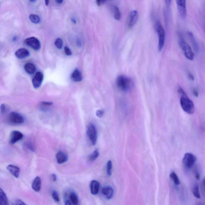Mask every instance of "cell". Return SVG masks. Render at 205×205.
<instances>
[{
  "mask_svg": "<svg viewBox=\"0 0 205 205\" xmlns=\"http://www.w3.org/2000/svg\"><path fill=\"white\" fill-rule=\"evenodd\" d=\"M177 91L181 96L180 103L182 108L187 113L192 114L195 111L194 105L192 101L190 99L184 89L180 87H179Z\"/></svg>",
  "mask_w": 205,
  "mask_h": 205,
  "instance_id": "cell-1",
  "label": "cell"
},
{
  "mask_svg": "<svg viewBox=\"0 0 205 205\" xmlns=\"http://www.w3.org/2000/svg\"><path fill=\"white\" fill-rule=\"evenodd\" d=\"M156 30L159 39L158 49L159 51L162 50L164 45L165 40V31L162 24L160 21H157L156 24Z\"/></svg>",
  "mask_w": 205,
  "mask_h": 205,
  "instance_id": "cell-2",
  "label": "cell"
},
{
  "mask_svg": "<svg viewBox=\"0 0 205 205\" xmlns=\"http://www.w3.org/2000/svg\"><path fill=\"white\" fill-rule=\"evenodd\" d=\"M179 44L181 50L184 52L185 57L188 60H194V54L190 46L186 42L184 39H180Z\"/></svg>",
  "mask_w": 205,
  "mask_h": 205,
  "instance_id": "cell-3",
  "label": "cell"
},
{
  "mask_svg": "<svg viewBox=\"0 0 205 205\" xmlns=\"http://www.w3.org/2000/svg\"><path fill=\"white\" fill-rule=\"evenodd\" d=\"M117 85L121 90L126 92L129 90L131 86L130 80L125 76H118L117 79Z\"/></svg>",
  "mask_w": 205,
  "mask_h": 205,
  "instance_id": "cell-4",
  "label": "cell"
},
{
  "mask_svg": "<svg viewBox=\"0 0 205 205\" xmlns=\"http://www.w3.org/2000/svg\"><path fill=\"white\" fill-rule=\"evenodd\" d=\"M197 160V157L190 153H186L183 159V163L187 168H191L194 165Z\"/></svg>",
  "mask_w": 205,
  "mask_h": 205,
  "instance_id": "cell-5",
  "label": "cell"
},
{
  "mask_svg": "<svg viewBox=\"0 0 205 205\" xmlns=\"http://www.w3.org/2000/svg\"><path fill=\"white\" fill-rule=\"evenodd\" d=\"M24 43L34 50H38L41 49V43L38 39L35 37H30L26 39Z\"/></svg>",
  "mask_w": 205,
  "mask_h": 205,
  "instance_id": "cell-6",
  "label": "cell"
},
{
  "mask_svg": "<svg viewBox=\"0 0 205 205\" xmlns=\"http://www.w3.org/2000/svg\"><path fill=\"white\" fill-rule=\"evenodd\" d=\"M177 9L182 18H186L187 15L186 0H176Z\"/></svg>",
  "mask_w": 205,
  "mask_h": 205,
  "instance_id": "cell-7",
  "label": "cell"
},
{
  "mask_svg": "<svg viewBox=\"0 0 205 205\" xmlns=\"http://www.w3.org/2000/svg\"><path fill=\"white\" fill-rule=\"evenodd\" d=\"M88 135L91 142L93 145L96 144L97 140V133L96 128L93 124H90L87 128Z\"/></svg>",
  "mask_w": 205,
  "mask_h": 205,
  "instance_id": "cell-8",
  "label": "cell"
},
{
  "mask_svg": "<svg viewBox=\"0 0 205 205\" xmlns=\"http://www.w3.org/2000/svg\"><path fill=\"white\" fill-rule=\"evenodd\" d=\"M8 119L12 123L16 124H20L24 122V117L16 112H11L8 115Z\"/></svg>",
  "mask_w": 205,
  "mask_h": 205,
  "instance_id": "cell-9",
  "label": "cell"
},
{
  "mask_svg": "<svg viewBox=\"0 0 205 205\" xmlns=\"http://www.w3.org/2000/svg\"><path fill=\"white\" fill-rule=\"evenodd\" d=\"M24 138V135L18 131H13L10 135L9 143L10 144H13L17 141H19Z\"/></svg>",
  "mask_w": 205,
  "mask_h": 205,
  "instance_id": "cell-10",
  "label": "cell"
},
{
  "mask_svg": "<svg viewBox=\"0 0 205 205\" xmlns=\"http://www.w3.org/2000/svg\"><path fill=\"white\" fill-rule=\"evenodd\" d=\"M138 19V13L136 10L131 11L128 19V26L129 29L132 28L136 24Z\"/></svg>",
  "mask_w": 205,
  "mask_h": 205,
  "instance_id": "cell-11",
  "label": "cell"
},
{
  "mask_svg": "<svg viewBox=\"0 0 205 205\" xmlns=\"http://www.w3.org/2000/svg\"><path fill=\"white\" fill-rule=\"evenodd\" d=\"M43 79V73L40 72H37L32 80L33 85L34 88H38L39 87L42 83Z\"/></svg>",
  "mask_w": 205,
  "mask_h": 205,
  "instance_id": "cell-12",
  "label": "cell"
},
{
  "mask_svg": "<svg viewBox=\"0 0 205 205\" xmlns=\"http://www.w3.org/2000/svg\"><path fill=\"white\" fill-rule=\"evenodd\" d=\"M56 160L58 164H63L67 161L68 157L67 154L62 151H59L56 154Z\"/></svg>",
  "mask_w": 205,
  "mask_h": 205,
  "instance_id": "cell-13",
  "label": "cell"
},
{
  "mask_svg": "<svg viewBox=\"0 0 205 205\" xmlns=\"http://www.w3.org/2000/svg\"><path fill=\"white\" fill-rule=\"evenodd\" d=\"M7 169L16 178H18L19 177L20 169L18 167L12 165H9L7 166Z\"/></svg>",
  "mask_w": 205,
  "mask_h": 205,
  "instance_id": "cell-14",
  "label": "cell"
},
{
  "mask_svg": "<svg viewBox=\"0 0 205 205\" xmlns=\"http://www.w3.org/2000/svg\"><path fill=\"white\" fill-rule=\"evenodd\" d=\"M15 55L19 59H25L29 56V52L26 49H20L16 52Z\"/></svg>",
  "mask_w": 205,
  "mask_h": 205,
  "instance_id": "cell-15",
  "label": "cell"
},
{
  "mask_svg": "<svg viewBox=\"0 0 205 205\" xmlns=\"http://www.w3.org/2000/svg\"><path fill=\"white\" fill-rule=\"evenodd\" d=\"M111 8L114 18L116 21H120L122 18V15L118 7L116 6L113 5L111 6Z\"/></svg>",
  "mask_w": 205,
  "mask_h": 205,
  "instance_id": "cell-16",
  "label": "cell"
},
{
  "mask_svg": "<svg viewBox=\"0 0 205 205\" xmlns=\"http://www.w3.org/2000/svg\"><path fill=\"white\" fill-rule=\"evenodd\" d=\"M187 34L189 38H190L192 45L193 46V50H194L195 51L197 52L198 50V45L197 41H196L195 37L193 33L191 31H187Z\"/></svg>",
  "mask_w": 205,
  "mask_h": 205,
  "instance_id": "cell-17",
  "label": "cell"
},
{
  "mask_svg": "<svg viewBox=\"0 0 205 205\" xmlns=\"http://www.w3.org/2000/svg\"><path fill=\"white\" fill-rule=\"evenodd\" d=\"M102 193L105 197L108 199L112 198L113 196V191L112 187L110 186H105L102 188Z\"/></svg>",
  "mask_w": 205,
  "mask_h": 205,
  "instance_id": "cell-18",
  "label": "cell"
},
{
  "mask_svg": "<svg viewBox=\"0 0 205 205\" xmlns=\"http://www.w3.org/2000/svg\"><path fill=\"white\" fill-rule=\"evenodd\" d=\"M41 179L37 176L34 179L33 181L32 187L34 190L36 192H39L41 189Z\"/></svg>",
  "mask_w": 205,
  "mask_h": 205,
  "instance_id": "cell-19",
  "label": "cell"
},
{
  "mask_svg": "<svg viewBox=\"0 0 205 205\" xmlns=\"http://www.w3.org/2000/svg\"><path fill=\"white\" fill-rule=\"evenodd\" d=\"M99 184L98 182L93 180L91 182L90 189L91 193L93 195L97 194L99 192Z\"/></svg>",
  "mask_w": 205,
  "mask_h": 205,
  "instance_id": "cell-20",
  "label": "cell"
},
{
  "mask_svg": "<svg viewBox=\"0 0 205 205\" xmlns=\"http://www.w3.org/2000/svg\"><path fill=\"white\" fill-rule=\"evenodd\" d=\"M71 78L74 81L79 82L81 81L82 79L81 72L78 69H76L72 73Z\"/></svg>",
  "mask_w": 205,
  "mask_h": 205,
  "instance_id": "cell-21",
  "label": "cell"
},
{
  "mask_svg": "<svg viewBox=\"0 0 205 205\" xmlns=\"http://www.w3.org/2000/svg\"><path fill=\"white\" fill-rule=\"evenodd\" d=\"M25 71L29 74H34L36 71V67L34 65L31 63H27L24 66Z\"/></svg>",
  "mask_w": 205,
  "mask_h": 205,
  "instance_id": "cell-22",
  "label": "cell"
},
{
  "mask_svg": "<svg viewBox=\"0 0 205 205\" xmlns=\"http://www.w3.org/2000/svg\"><path fill=\"white\" fill-rule=\"evenodd\" d=\"M0 205H8V201L5 192L2 189H0Z\"/></svg>",
  "mask_w": 205,
  "mask_h": 205,
  "instance_id": "cell-23",
  "label": "cell"
},
{
  "mask_svg": "<svg viewBox=\"0 0 205 205\" xmlns=\"http://www.w3.org/2000/svg\"><path fill=\"white\" fill-rule=\"evenodd\" d=\"M170 178L173 181L176 185H178L180 184V182L178 176L176 174V173L174 171H172L171 173L170 176Z\"/></svg>",
  "mask_w": 205,
  "mask_h": 205,
  "instance_id": "cell-24",
  "label": "cell"
},
{
  "mask_svg": "<svg viewBox=\"0 0 205 205\" xmlns=\"http://www.w3.org/2000/svg\"><path fill=\"white\" fill-rule=\"evenodd\" d=\"M30 21L34 24H37L40 22V18L38 15L35 14H31L29 16Z\"/></svg>",
  "mask_w": 205,
  "mask_h": 205,
  "instance_id": "cell-25",
  "label": "cell"
},
{
  "mask_svg": "<svg viewBox=\"0 0 205 205\" xmlns=\"http://www.w3.org/2000/svg\"><path fill=\"white\" fill-rule=\"evenodd\" d=\"M70 199L71 202L73 204L77 205L78 203V198L76 193L72 192L70 195Z\"/></svg>",
  "mask_w": 205,
  "mask_h": 205,
  "instance_id": "cell-26",
  "label": "cell"
},
{
  "mask_svg": "<svg viewBox=\"0 0 205 205\" xmlns=\"http://www.w3.org/2000/svg\"><path fill=\"white\" fill-rule=\"evenodd\" d=\"M193 195L196 198L200 199V194L199 192V188L198 185L196 184L195 185L193 189Z\"/></svg>",
  "mask_w": 205,
  "mask_h": 205,
  "instance_id": "cell-27",
  "label": "cell"
},
{
  "mask_svg": "<svg viewBox=\"0 0 205 205\" xmlns=\"http://www.w3.org/2000/svg\"><path fill=\"white\" fill-rule=\"evenodd\" d=\"M99 152L98 150H96L89 157V160L92 161H95L99 157Z\"/></svg>",
  "mask_w": 205,
  "mask_h": 205,
  "instance_id": "cell-28",
  "label": "cell"
},
{
  "mask_svg": "<svg viewBox=\"0 0 205 205\" xmlns=\"http://www.w3.org/2000/svg\"><path fill=\"white\" fill-rule=\"evenodd\" d=\"M55 45L59 49H61L63 46V41L61 39L58 38L56 39L55 42Z\"/></svg>",
  "mask_w": 205,
  "mask_h": 205,
  "instance_id": "cell-29",
  "label": "cell"
},
{
  "mask_svg": "<svg viewBox=\"0 0 205 205\" xmlns=\"http://www.w3.org/2000/svg\"><path fill=\"white\" fill-rule=\"evenodd\" d=\"M112 163L111 160H109L107 163V172L108 176H110L112 175Z\"/></svg>",
  "mask_w": 205,
  "mask_h": 205,
  "instance_id": "cell-30",
  "label": "cell"
},
{
  "mask_svg": "<svg viewBox=\"0 0 205 205\" xmlns=\"http://www.w3.org/2000/svg\"><path fill=\"white\" fill-rule=\"evenodd\" d=\"M52 197L53 199L56 202H59L60 201V197L57 193L55 191H53L52 192Z\"/></svg>",
  "mask_w": 205,
  "mask_h": 205,
  "instance_id": "cell-31",
  "label": "cell"
},
{
  "mask_svg": "<svg viewBox=\"0 0 205 205\" xmlns=\"http://www.w3.org/2000/svg\"><path fill=\"white\" fill-rule=\"evenodd\" d=\"M64 51L66 54L67 55L71 56L72 55V52L70 49L67 47H65L64 48Z\"/></svg>",
  "mask_w": 205,
  "mask_h": 205,
  "instance_id": "cell-32",
  "label": "cell"
},
{
  "mask_svg": "<svg viewBox=\"0 0 205 205\" xmlns=\"http://www.w3.org/2000/svg\"><path fill=\"white\" fill-rule=\"evenodd\" d=\"M107 1V0H96V2L98 6H101L105 4Z\"/></svg>",
  "mask_w": 205,
  "mask_h": 205,
  "instance_id": "cell-33",
  "label": "cell"
},
{
  "mask_svg": "<svg viewBox=\"0 0 205 205\" xmlns=\"http://www.w3.org/2000/svg\"><path fill=\"white\" fill-rule=\"evenodd\" d=\"M14 202V205H25V203H24V202L19 200V199H17V200H15Z\"/></svg>",
  "mask_w": 205,
  "mask_h": 205,
  "instance_id": "cell-34",
  "label": "cell"
},
{
  "mask_svg": "<svg viewBox=\"0 0 205 205\" xmlns=\"http://www.w3.org/2000/svg\"><path fill=\"white\" fill-rule=\"evenodd\" d=\"M6 109H7L6 105L5 104H3L1 105V112L2 113H5L6 112Z\"/></svg>",
  "mask_w": 205,
  "mask_h": 205,
  "instance_id": "cell-35",
  "label": "cell"
},
{
  "mask_svg": "<svg viewBox=\"0 0 205 205\" xmlns=\"http://www.w3.org/2000/svg\"><path fill=\"white\" fill-rule=\"evenodd\" d=\"M103 114V111L102 110H97L96 112V115L99 118L102 117Z\"/></svg>",
  "mask_w": 205,
  "mask_h": 205,
  "instance_id": "cell-36",
  "label": "cell"
},
{
  "mask_svg": "<svg viewBox=\"0 0 205 205\" xmlns=\"http://www.w3.org/2000/svg\"><path fill=\"white\" fill-rule=\"evenodd\" d=\"M27 148H28L29 149L31 150V151H34V146H33V145H32V144L31 143H27Z\"/></svg>",
  "mask_w": 205,
  "mask_h": 205,
  "instance_id": "cell-37",
  "label": "cell"
},
{
  "mask_svg": "<svg viewBox=\"0 0 205 205\" xmlns=\"http://www.w3.org/2000/svg\"><path fill=\"white\" fill-rule=\"evenodd\" d=\"M52 103L50 102H43L41 103V104L43 105V106H50L52 105Z\"/></svg>",
  "mask_w": 205,
  "mask_h": 205,
  "instance_id": "cell-38",
  "label": "cell"
},
{
  "mask_svg": "<svg viewBox=\"0 0 205 205\" xmlns=\"http://www.w3.org/2000/svg\"><path fill=\"white\" fill-rule=\"evenodd\" d=\"M193 95H194V96L196 97H198L199 96V94L198 92L196 89H193Z\"/></svg>",
  "mask_w": 205,
  "mask_h": 205,
  "instance_id": "cell-39",
  "label": "cell"
},
{
  "mask_svg": "<svg viewBox=\"0 0 205 205\" xmlns=\"http://www.w3.org/2000/svg\"><path fill=\"white\" fill-rule=\"evenodd\" d=\"M188 78L190 80L192 81L194 80V76H193V75L192 74V73H189L188 74Z\"/></svg>",
  "mask_w": 205,
  "mask_h": 205,
  "instance_id": "cell-40",
  "label": "cell"
},
{
  "mask_svg": "<svg viewBox=\"0 0 205 205\" xmlns=\"http://www.w3.org/2000/svg\"><path fill=\"white\" fill-rule=\"evenodd\" d=\"M195 176L197 180H199L200 179V174L197 172L196 171L195 172Z\"/></svg>",
  "mask_w": 205,
  "mask_h": 205,
  "instance_id": "cell-41",
  "label": "cell"
},
{
  "mask_svg": "<svg viewBox=\"0 0 205 205\" xmlns=\"http://www.w3.org/2000/svg\"><path fill=\"white\" fill-rule=\"evenodd\" d=\"M52 179L53 181H55L57 180V176H56V175L55 174H52L51 175Z\"/></svg>",
  "mask_w": 205,
  "mask_h": 205,
  "instance_id": "cell-42",
  "label": "cell"
},
{
  "mask_svg": "<svg viewBox=\"0 0 205 205\" xmlns=\"http://www.w3.org/2000/svg\"><path fill=\"white\" fill-rule=\"evenodd\" d=\"M166 5L167 7H170L171 4V0H165Z\"/></svg>",
  "mask_w": 205,
  "mask_h": 205,
  "instance_id": "cell-43",
  "label": "cell"
},
{
  "mask_svg": "<svg viewBox=\"0 0 205 205\" xmlns=\"http://www.w3.org/2000/svg\"><path fill=\"white\" fill-rule=\"evenodd\" d=\"M64 0H55V1L58 4H61L63 3Z\"/></svg>",
  "mask_w": 205,
  "mask_h": 205,
  "instance_id": "cell-44",
  "label": "cell"
},
{
  "mask_svg": "<svg viewBox=\"0 0 205 205\" xmlns=\"http://www.w3.org/2000/svg\"><path fill=\"white\" fill-rule=\"evenodd\" d=\"M45 4L46 6H48L50 3V0H45Z\"/></svg>",
  "mask_w": 205,
  "mask_h": 205,
  "instance_id": "cell-45",
  "label": "cell"
},
{
  "mask_svg": "<svg viewBox=\"0 0 205 205\" xmlns=\"http://www.w3.org/2000/svg\"><path fill=\"white\" fill-rule=\"evenodd\" d=\"M203 186H204L205 190V177L203 179Z\"/></svg>",
  "mask_w": 205,
  "mask_h": 205,
  "instance_id": "cell-46",
  "label": "cell"
},
{
  "mask_svg": "<svg viewBox=\"0 0 205 205\" xmlns=\"http://www.w3.org/2000/svg\"><path fill=\"white\" fill-rule=\"evenodd\" d=\"M71 21L73 23H75V24H76V20H75V19H73V18H72Z\"/></svg>",
  "mask_w": 205,
  "mask_h": 205,
  "instance_id": "cell-47",
  "label": "cell"
},
{
  "mask_svg": "<svg viewBox=\"0 0 205 205\" xmlns=\"http://www.w3.org/2000/svg\"><path fill=\"white\" fill-rule=\"evenodd\" d=\"M29 1L31 2H34V1H37V0H29Z\"/></svg>",
  "mask_w": 205,
  "mask_h": 205,
  "instance_id": "cell-48",
  "label": "cell"
}]
</instances>
